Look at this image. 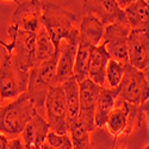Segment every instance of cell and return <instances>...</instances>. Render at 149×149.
<instances>
[{
	"instance_id": "1",
	"label": "cell",
	"mask_w": 149,
	"mask_h": 149,
	"mask_svg": "<svg viewBox=\"0 0 149 149\" xmlns=\"http://www.w3.org/2000/svg\"><path fill=\"white\" fill-rule=\"evenodd\" d=\"M36 113L37 107L28 93H22L12 103L0 106V132L10 139L18 137Z\"/></svg>"
},
{
	"instance_id": "2",
	"label": "cell",
	"mask_w": 149,
	"mask_h": 149,
	"mask_svg": "<svg viewBox=\"0 0 149 149\" xmlns=\"http://www.w3.org/2000/svg\"><path fill=\"white\" fill-rule=\"evenodd\" d=\"M58 54L47 61L36 65L29 70V82L26 93L36 107H44L45 98L53 86L57 85L56 69H57Z\"/></svg>"
},
{
	"instance_id": "3",
	"label": "cell",
	"mask_w": 149,
	"mask_h": 149,
	"mask_svg": "<svg viewBox=\"0 0 149 149\" xmlns=\"http://www.w3.org/2000/svg\"><path fill=\"white\" fill-rule=\"evenodd\" d=\"M29 72L24 70L16 62L10 50L4 48L0 62V97L1 99L17 98L26 92Z\"/></svg>"
},
{
	"instance_id": "4",
	"label": "cell",
	"mask_w": 149,
	"mask_h": 149,
	"mask_svg": "<svg viewBox=\"0 0 149 149\" xmlns=\"http://www.w3.org/2000/svg\"><path fill=\"white\" fill-rule=\"evenodd\" d=\"M75 18L74 13L56 4L47 3L42 5V25L48 31L57 52L61 41L66 40L74 29Z\"/></svg>"
},
{
	"instance_id": "5",
	"label": "cell",
	"mask_w": 149,
	"mask_h": 149,
	"mask_svg": "<svg viewBox=\"0 0 149 149\" xmlns=\"http://www.w3.org/2000/svg\"><path fill=\"white\" fill-rule=\"evenodd\" d=\"M10 43L5 49L10 50L16 62L24 70H30L36 66V36L37 32H29L10 24L7 28Z\"/></svg>"
},
{
	"instance_id": "6",
	"label": "cell",
	"mask_w": 149,
	"mask_h": 149,
	"mask_svg": "<svg viewBox=\"0 0 149 149\" xmlns=\"http://www.w3.org/2000/svg\"><path fill=\"white\" fill-rule=\"evenodd\" d=\"M124 75L119 84V95L117 102H127L141 106L149 98V87L141 69L130 63L124 65Z\"/></svg>"
},
{
	"instance_id": "7",
	"label": "cell",
	"mask_w": 149,
	"mask_h": 149,
	"mask_svg": "<svg viewBox=\"0 0 149 149\" xmlns=\"http://www.w3.org/2000/svg\"><path fill=\"white\" fill-rule=\"evenodd\" d=\"M131 31L129 23L116 22L105 26L103 42L111 58L120 63H129L128 54V36Z\"/></svg>"
},
{
	"instance_id": "8",
	"label": "cell",
	"mask_w": 149,
	"mask_h": 149,
	"mask_svg": "<svg viewBox=\"0 0 149 149\" xmlns=\"http://www.w3.org/2000/svg\"><path fill=\"white\" fill-rule=\"evenodd\" d=\"M45 112L50 130L56 134L68 132V118H67V104L66 95L62 85L57 84L50 88L45 98Z\"/></svg>"
},
{
	"instance_id": "9",
	"label": "cell",
	"mask_w": 149,
	"mask_h": 149,
	"mask_svg": "<svg viewBox=\"0 0 149 149\" xmlns=\"http://www.w3.org/2000/svg\"><path fill=\"white\" fill-rule=\"evenodd\" d=\"M79 42H80L79 29L74 28L67 38L62 40L60 43L57 69H56V80L57 84L60 85L74 77V62H75Z\"/></svg>"
},
{
	"instance_id": "10",
	"label": "cell",
	"mask_w": 149,
	"mask_h": 149,
	"mask_svg": "<svg viewBox=\"0 0 149 149\" xmlns=\"http://www.w3.org/2000/svg\"><path fill=\"white\" fill-rule=\"evenodd\" d=\"M11 24L20 30L37 32L42 26V4L40 0H26L18 4L11 18Z\"/></svg>"
},
{
	"instance_id": "11",
	"label": "cell",
	"mask_w": 149,
	"mask_h": 149,
	"mask_svg": "<svg viewBox=\"0 0 149 149\" xmlns=\"http://www.w3.org/2000/svg\"><path fill=\"white\" fill-rule=\"evenodd\" d=\"M103 86L94 84L88 78L79 82V93H80V113L79 118L85 123L87 129L92 132L95 129L94 115L98 95Z\"/></svg>"
},
{
	"instance_id": "12",
	"label": "cell",
	"mask_w": 149,
	"mask_h": 149,
	"mask_svg": "<svg viewBox=\"0 0 149 149\" xmlns=\"http://www.w3.org/2000/svg\"><path fill=\"white\" fill-rule=\"evenodd\" d=\"M129 63L137 69L149 65V30L131 29L128 36Z\"/></svg>"
},
{
	"instance_id": "13",
	"label": "cell",
	"mask_w": 149,
	"mask_h": 149,
	"mask_svg": "<svg viewBox=\"0 0 149 149\" xmlns=\"http://www.w3.org/2000/svg\"><path fill=\"white\" fill-rule=\"evenodd\" d=\"M85 10L87 15L97 17L105 26L127 20L124 10L119 7L116 0H85Z\"/></svg>"
},
{
	"instance_id": "14",
	"label": "cell",
	"mask_w": 149,
	"mask_h": 149,
	"mask_svg": "<svg viewBox=\"0 0 149 149\" xmlns=\"http://www.w3.org/2000/svg\"><path fill=\"white\" fill-rule=\"evenodd\" d=\"M110 58L111 57L106 50L104 43H100L99 45H91L87 78L99 86H105L106 67Z\"/></svg>"
},
{
	"instance_id": "15",
	"label": "cell",
	"mask_w": 149,
	"mask_h": 149,
	"mask_svg": "<svg viewBox=\"0 0 149 149\" xmlns=\"http://www.w3.org/2000/svg\"><path fill=\"white\" fill-rule=\"evenodd\" d=\"M119 95V86L118 87H103L100 88L95 106V115H94V123L95 128L105 127L106 119L110 112L115 109L117 98Z\"/></svg>"
},
{
	"instance_id": "16",
	"label": "cell",
	"mask_w": 149,
	"mask_h": 149,
	"mask_svg": "<svg viewBox=\"0 0 149 149\" xmlns=\"http://www.w3.org/2000/svg\"><path fill=\"white\" fill-rule=\"evenodd\" d=\"M123 10L131 29L149 30V5L146 0H134Z\"/></svg>"
},
{
	"instance_id": "17",
	"label": "cell",
	"mask_w": 149,
	"mask_h": 149,
	"mask_svg": "<svg viewBox=\"0 0 149 149\" xmlns=\"http://www.w3.org/2000/svg\"><path fill=\"white\" fill-rule=\"evenodd\" d=\"M50 131V125L48 122L37 112L32 119L26 124L24 128L23 135V142L24 144H37L42 146V143L47 140V136Z\"/></svg>"
},
{
	"instance_id": "18",
	"label": "cell",
	"mask_w": 149,
	"mask_h": 149,
	"mask_svg": "<svg viewBox=\"0 0 149 149\" xmlns=\"http://www.w3.org/2000/svg\"><path fill=\"white\" fill-rule=\"evenodd\" d=\"M105 25L97 17L92 15H86L79 29L80 42H85L90 45H99L104 37Z\"/></svg>"
},
{
	"instance_id": "19",
	"label": "cell",
	"mask_w": 149,
	"mask_h": 149,
	"mask_svg": "<svg viewBox=\"0 0 149 149\" xmlns=\"http://www.w3.org/2000/svg\"><path fill=\"white\" fill-rule=\"evenodd\" d=\"M66 95L67 104V118H68V128L69 124L79 119L80 113V93H79V82L75 78H70L61 84Z\"/></svg>"
},
{
	"instance_id": "20",
	"label": "cell",
	"mask_w": 149,
	"mask_h": 149,
	"mask_svg": "<svg viewBox=\"0 0 149 149\" xmlns=\"http://www.w3.org/2000/svg\"><path fill=\"white\" fill-rule=\"evenodd\" d=\"M60 52V50H58ZM45 28L42 25L36 36V65L52 58L58 54Z\"/></svg>"
},
{
	"instance_id": "21",
	"label": "cell",
	"mask_w": 149,
	"mask_h": 149,
	"mask_svg": "<svg viewBox=\"0 0 149 149\" xmlns=\"http://www.w3.org/2000/svg\"><path fill=\"white\" fill-rule=\"evenodd\" d=\"M68 134L72 140L73 149H95L90 139L91 131L80 118L69 124Z\"/></svg>"
},
{
	"instance_id": "22",
	"label": "cell",
	"mask_w": 149,
	"mask_h": 149,
	"mask_svg": "<svg viewBox=\"0 0 149 149\" xmlns=\"http://www.w3.org/2000/svg\"><path fill=\"white\" fill-rule=\"evenodd\" d=\"M90 54H91V45L85 42H79L75 62H74V78L78 80V82H81L85 79H87Z\"/></svg>"
},
{
	"instance_id": "23",
	"label": "cell",
	"mask_w": 149,
	"mask_h": 149,
	"mask_svg": "<svg viewBox=\"0 0 149 149\" xmlns=\"http://www.w3.org/2000/svg\"><path fill=\"white\" fill-rule=\"evenodd\" d=\"M124 65L120 62L110 58L107 62V67H106V81L109 84V87H118L123 75H124Z\"/></svg>"
},
{
	"instance_id": "24",
	"label": "cell",
	"mask_w": 149,
	"mask_h": 149,
	"mask_svg": "<svg viewBox=\"0 0 149 149\" xmlns=\"http://www.w3.org/2000/svg\"><path fill=\"white\" fill-rule=\"evenodd\" d=\"M45 141L54 149H73L72 140H70V136L68 132L67 134H56L50 130Z\"/></svg>"
},
{
	"instance_id": "25",
	"label": "cell",
	"mask_w": 149,
	"mask_h": 149,
	"mask_svg": "<svg viewBox=\"0 0 149 149\" xmlns=\"http://www.w3.org/2000/svg\"><path fill=\"white\" fill-rule=\"evenodd\" d=\"M7 149H25V147H24L23 140H20L19 137H16V139L10 140Z\"/></svg>"
},
{
	"instance_id": "26",
	"label": "cell",
	"mask_w": 149,
	"mask_h": 149,
	"mask_svg": "<svg viewBox=\"0 0 149 149\" xmlns=\"http://www.w3.org/2000/svg\"><path fill=\"white\" fill-rule=\"evenodd\" d=\"M141 110H142L143 115H144V116H146V118H147L148 127H149V98H148L147 100L141 105Z\"/></svg>"
},
{
	"instance_id": "27",
	"label": "cell",
	"mask_w": 149,
	"mask_h": 149,
	"mask_svg": "<svg viewBox=\"0 0 149 149\" xmlns=\"http://www.w3.org/2000/svg\"><path fill=\"white\" fill-rule=\"evenodd\" d=\"M8 137L4 134L0 132V149H7L8 148Z\"/></svg>"
},
{
	"instance_id": "28",
	"label": "cell",
	"mask_w": 149,
	"mask_h": 149,
	"mask_svg": "<svg viewBox=\"0 0 149 149\" xmlns=\"http://www.w3.org/2000/svg\"><path fill=\"white\" fill-rule=\"evenodd\" d=\"M116 1H117V4L119 5L120 8H125L129 4H131L134 1V0H116Z\"/></svg>"
},
{
	"instance_id": "29",
	"label": "cell",
	"mask_w": 149,
	"mask_h": 149,
	"mask_svg": "<svg viewBox=\"0 0 149 149\" xmlns=\"http://www.w3.org/2000/svg\"><path fill=\"white\" fill-rule=\"evenodd\" d=\"M142 73H143V77L146 79V82L148 85V87H149V65L146 66L143 69H142Z\"/></svg>"
},
{
	"instance_id": "30",
	"label": "cell",
	"mask_w": 149,
	"mask_h": 149,
	"mask_svg": "<svg viewBox=\"0 0 149 149\" xmlns=\"http://www.w3.org/2000/svg\"><path fill=\"white\" fill-rule=\"evenodd\" d=\"M41 149H54L50 144H49L47 141H44L43 143H42V146H41Z\"/></svg>"
},
{
	"instance_id": "31",
	"label": "cell",
	"mask_w": 149,
	"mask_h": 149,
	"mask_svg": "<svg viewBox=\"0 0 149 149\" xmlns=\"http://www.w3.org/2000/svg\"><path fill=\"white\" fill-rule=\"evenodd\" d=\"M0 44H1L4 48H6V47H7V43H5V42H4V41H1V40H0Z\"/></svg>"
},
{
	"instance_id": "32",
	"label": "cell",
	"mask_w": 149,
	"mask_h": 149,
	"mask_svg": "<svg viewBox=\"0 0 149 149\" xmlns=\"http://www.w3.org/2000/svg\"><path fill=\"white\" fill-rule=\"evenodd\" d=\"M112 149H115V148H112ZM117 149H129L128 147H122V148H117Z\"/></svg>"
},
{
	"instance_id": "33",
	"label": "cell",
	"mask_w": 149,
	"mask_h": 149,
	"mask_svg": "<svg viewBox=\"0 0 149 149\" xmlns=\"http://www.w3.org/2000/svg\"><path fill=\"white\" fill-rule=\"evenodd\" d=\"M6 1H10V0H6ZM12 1H15V3H17V4H18V1H17V0H12Z\"/></svg>"
},
{
	"instance_id": "34",
	"label": "cell",
	"mask_w": 149,
	"mask_h": 149,
	"mask_svg": "<svg viewBox=\"0 0 149 149\" xmlns=\"http://www.w3.org/2000/svg\"><path fill=\"white\" fill-rule=\"evenodd\" d=\"M1 100H3V99H1V97H0V106H1Z\"/></svg>"
},
{
	"instance_id": "35",
	"label": "cell",
	"mask_w": 149,
	"mask_h": 149,
	"mask_svg": "<svg viewBox=\"0 0 149 149\" xmlns=\"http://www.w3.org/2000/svg\"><path fill=\"white\" fill-rule=\"evenodd\" d=\"M144 149H149V144H148V146H147V147H146Z\"/></svg>"
},
{
	"instance_id": "36",
	"label": "cell",
	"mask_w": 149,
	"mask_h": 149,
	"mask_svg": "<svg viewBox=\"0 0 149 149\" xmlns=\"http://www.w3.org/2000/svg\"><path fill=\"white\" fill-rule=\"evenodd\" d=\"M146 1H147V4H148V5H149V0H146Z\"/></svg>"
}]
</instances>
